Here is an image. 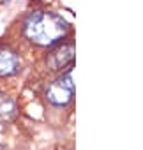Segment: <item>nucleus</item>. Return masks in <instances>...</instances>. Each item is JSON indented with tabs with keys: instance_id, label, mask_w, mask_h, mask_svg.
Returning <instances> with one entry per match:
<instances>
[{
	"instance_id": "obj_2",
	"label": "nucleus",
	"mask_w": 143,
	"mask_h": 150,
	"mask_svg": "<svg viewBox=\"0 0 143 150\" xmlns=\"http://www.w3.org/2000/svg\"><path fill=\"white\" fill-rule=\"evenodd\" d=\"M73 94H74V83H73V67H67L64 74H60V78L51 81L46 90H44V97L46 101L53 106V108H64L73 101Z\"/></svg>"
},
{
	"instance_id": "obj_6",
	"label": "nucleus",
	"mask_w": 143,
	"mask_h": 150,
	"mask_svg": "<svg viewBox=\"0 0 143 150\" xmlns=\"http://www.w3.org/2000/svg\"><path fill=\"white\" fill-rule=\"evenodd\" d=\"M0 2H7V0H0Z\"/></svg>"
},
{
	"instance_id": "obj_4",
	"label": "nucleus",
	"mask_w": 143,
	"mask_h": 150,
	"mask_svg": "<svg viewBox=\"0 0 143 150\" xmlns=\"http://www.w3.org/2000/svg\"><path fill=\"white\" fill-rule=\"evenodd\" d=\"M74 58V44L73 42H67V44H60L57 46L46 58V64L51 71H60L65 65L73 64Z\"/></svg>"
},
{
	"instance_id": "obj_3",
	"label": "nucleus",
	"mask_w": 143,
	"mask_h": 150,
	"mask_svg": "<svg viewBox=\"0 0 143 150\" xmlns=\"http://www.w3.org/2000/svg\"><path fill=\"white\" fill-rule=\"evenodd\" d=\"M21 71V58L16 50L0 44V78H11Z\"/></svg>"
},
{
	"instance_id": "obj_5",
	"label": "nucleus",
	"mask_w": 143,
	"mask_h": 150,
	"mask_svg": "<svg viewBox=\"0 0 143 150\" xmlns=\"http://www.w3.org/2000/svg\"><path fill=\"white\" fill-rule=\"evenodd\" d=\"M16 111H18V106H16V101L9 96H6L4 92H0V118L2 120H11L16 117Z\"/></svg>"
},
{
	"instance_id": "obj_1",
	"label": "nucleus",
	"mask_w": 143,
	"mask_h": 150,
	"mask_svg": "<svg viewBox=\"0 0 143 150\" xmlns=\"http://www.w3.org/2000/svg\"><path fill=\"white\" fill-rule=\"evenodd\" d=\"M67 30L69 25L62 16L46 11H32L21 27L25 39L37 46H55L65 37Z\"/></svg>"
}]
</instances>
